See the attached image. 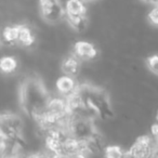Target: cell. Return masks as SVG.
<instances>
[{"label": "cell", "instance_id": "obj_1", "mask_svg": "<svg viewBox=\"0 0 158 158\" xmlns=\"http://www.w3.org/2000/svg\"><path fill=\"white\" fill-rule=\"evenodd\" d=\"M51 95L40 77L31 75L22 80L19 88V104L27 117L38 123L47 112Z\"/></svg>", "mask_w": 158, "mask_h": 158}, {"label": "cell", "instance_id": "obj_2", "mask_svg": "<svg viewBox=\"0 0 158 158\" xmlns=\"http://www.w3.org/2000/svg\"><path fill=\"white\" fill-rule=\"evenodd\" d=\"M75 92L81 99L82 103L95 117L106 120L114 117L110 94L105 89L91 84H78Z\"/></svg>", "mask_w": 158, "mask_h": 158}, {"label": "cell", "instance_id": "obj_3", "mask_svg": "<svg viewBox=\"0 0 158 158\" xmlns=\"http://www.w3.org/2000/svg\"><path fill=\"white\" fill-rule=\"evenodd\" d=\"M66 129L70 136L80 142H87L99 133L94 125V118L90 117H76L69 115Z\"/></svg>", "mask_w": 158, "mask_h": 158}, {"label": "cell", "instance_id": "obj_4", "mask_svg": "<svg viewBox=\"0 0 158 158\" xmlns=\"http://www.w3.org/2000/svg\"><path fill=\"white\" fill-rule=\"evenodd\" d=\"M23 120L18 114L11 112L3 113L0 117V135L2 138H23Z\"/></svg>", "mask_w": 158, "mask_h": 158}, {"label": "cell", "instance_id": "obj_5", "mask_svg": "<svg viewBox=\"0 0 158 158\" xmlns=\"http://www.w3.org/2000/svg\"><path fill=\"white\" fill-rule=\"evenodd\" d=\"M40 13L44 21L56 23L66 15L65 7L60 0H40Z\"/></svg>", "mask_w": 158, "mask_h": 158}, {"label": "cell", "instance_id": "obj_6", "mask_svg": "<svg viewBox=\"0 0 158 158\" xmlns=\"http://www.w3.org/2000/svg\"><path fill=\"white\" fill-rule=\"evenodd\" d=\"M154 145H155V140L153 136L142 135L136 139V141L133 143L129 151L126 153V156L135 158H147L152 157Z\"/></svg>", "mask_w": 158, "mask_h": 158}, {"label": "cell", "instance_id": "obj_7", "mask_svg": "<svg viewBox=\"0 0 158 158\" xmlns=\"http://www.w3.org/2000/svg\"><path fill=\"white\" fill-rule=\"evenodd\" d=\"M25 141L23 138L9 139L2 138L0 141V155L2 158L6 157H16L21 156V152L25 148Z\"/></svg>", "mask_w": 158, "mask_h": 158}, {"label": "cell", "instance_id": "obj_8", "mask_svg": "<svg viewBox=\"0 0 158 158\" xmlns=\"http://www.w3.org/2000/svg\"><path fill=\"white\" fill-rule=\"evenodd\" d=\"M74 54L80 61H93L98 57V50L90 42L77 41L74 44Z\"/></svg>", "mask_w": 158, "mask_h": 158}, {"label": "cell", "instance_id": "obj_9", "mask_svg": "<svg viewBox=\"0 0 158 158\" xmlns=\"http://www.w3.org/2000/svg\"><path fill=\"white\" fill-rule=\"evenodd\" d=\"M56 89L60 92V94L64 98H67L68 95L73 94L76 91L78 84L74 79V77L68 76V75H63L56 80Z\"/></svg>", "mask_w": 158, "mask_h": 158}, {"label": "cell", "instance_id": "obj_10", "mask_svg": "<svg viewBox=\"0 0 158 158\" xmlns=\"http://www.w3.org/2000/svg\"><path fill=\"white\" fill-rule=\"evenodd\" d=\"M61 69L64 75L76 77L80 72V60L75 54L68 55L62 61Z\"/></svg>", "mask_w": 158, "mask_h": 158}, {"label": "cell", "instance_id": "obj_11", "mask_svg": "<svg viewBox=\"0 0 158 158\" xmlns=\"http://www.w3.org/2000/svg\"><path fill=\"white\" fill-rule=\"evenodd\" d=\"M66 21L68 25L76 31H82L87 28L88 20L86 14H66Z\"/></svg>", "mask_w": 158, "mask_h": 158}, {"label": "cell", "instance_id": "obj_12", "mask_svg": "<svg viewBox=\"0 0 158 158\" xmlns=\"http://www.w3.org/2000/svg\"><path fill=\"white\" fill-rule=\"evenodd\" d=\"M20 35H19V44L22 47H31L35 44V34L29 26L25 24L19 25Z\"/></svg>", "mask_w": 158, "mask_h": 158}, {"label": "cell", "instance_id": "obj_13", "mask_svg": "<svg viewBox=\"0 0 158 158\" xmlns=\"http://www.w3.org/2000/svg\"><path fill=\"white\" fill-rule=\"evenodd\" d=\"M19 35H20L19 25L7 26L2 31V40L9 46H15L19 44Z\"/></svg>", "mask_w": 158, "mask_h": 158}, {"label": "cell", "instance_id": "obj_14", "mask_svg": "<svg viewBox=\"0 0 158 158\" xmlns=\"http://www.w3.org/2000/svg\"><path fill=\"white\" fill-rule=\"evenodd\" d=\"M66 14H86L87 6L85 0H67L65 5Z\"/></svg>", "mask_w": 158, "mask_h": 158}, {"label": "cell", "instance_id": "obj_15", "mask_svg": "<svg viewBox=\"0 0 158 158\" xmlns=\"http://www.w3.org/2000/svg\"><path fill=\"white\" fill-rule=\"evenodd\" d=\"M0 68L3 74H11L18 68V61L13 56H3L0 62Z\"/></svg>", "mask_w": 158, "mask_h": 158}, {"label": "cell", "instance_id": "obj_16", "mask_svg": "<svg viewBox=\"0 0 158 158\" xmlns=\"http://www.w3.org/2000/svg\"><path fill=\"white\" fill-rule=\"evenodd\" d=\"M104 156L107 158H119L126 156V153H123V149L117 145H110L106 146L104 149Z\"/></svg>", "mask_w": 158, "mask_h": 158}, {"label": "cell", "instance_id": "obj_17", "mask_svg": "<svg viewBox=\"0 0 158 158\" xmlns=\"http://www.w3.org/2000/svg\"><path fill=\"white\" fill-rule=\"evenodd\" d=\"M146 65L148 69L153 73L154 75L158 76V54H154L152 56L147 57Z\"/></svg>", "mask_w": 158, "mask_h": 158}, {"label": "cell", "instance_id": "obj_18", "mask_svg": "<svg viewBox=\"0 0 158 158\" xmlns=\"http://www.w3.org/2000/svg\"><path fill=\"white\" fill-rule=\"evenodd\" d=\"M148 20L155 26H158V5H156L148 13Z\"/></svg>", "mask_w": 158, "mask_h": 158}, {"label": "cell", "instance_id": "obj_19", "mask_svg": "<svg viewBox=\"0 0 158 158\" xmlns=\"http://www.w3.org/2000/svg\"><path fill=\"white\" fill-rule=\"evenodd\" d=\"M151 132H152V136L155 140L156 143H158V123L156 121L151 128Z\"/></svg>", "mask_w": 158, "mask_h": 158}, {"label": "cell", "instance_id": "obj_20", "mask_svg": "<svg viewBox=\"0 0 158 158\" xmlns=\"http://www.w3.org/2000/svg\"><path fill=\"white\" fill-rule=\"evenodd\" d=\"M152 157L158 158V143H156V142H155V145H154L153 153H152Z\"/></svg>", "mask_w": 158, "mask_h": 158}, {"label": "cell", "instance_id": "obj_21", "mask_svg": "<svg viewBox=\"0 0 158 158\" xmlns=\"http://www.w3.org/2000/svg\"><path fill=\"white\" fill-rule=\"evenodd\" d=\"M141 1H143V2L145 3H148V5H158V0H141Z\"/></svg>", "mask_w": 158, "mask_h": 158}, {"label": "cell", "instance_id": "obj_22", "mask_svg": "<svg viewBox=\"0 0 158 158\" xmlns=\"http://www.w3.org/2000/svg\"><path fill=\"white\" fill-rule=\"evenodd\" d=\"M85 1H88V2H93V1H99V0H85Z\"/></svg>", "mask_w": 158, "mask_h": 158}, {"label": "cell", "instance_id": "obj_23", "mask_svg": "<svg viewBox=\"0 0 158 158\" xmlns=\"http://www.w3.org/2000/svg\"><path fill=\"white\" fill-rule=\"evenodd\" d=\"M156 121L158 123V112H157V115H156Z\"/></svg>", "mask_w": 158, "mask_h": 158}]
</instances>
